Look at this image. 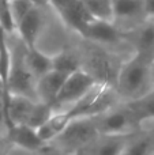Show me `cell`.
Masks as SVG:
<instances>
[{"label": "cell", "instance_id": "277c9868", "mask_svg": "<svg viewBox=\"0 0 154 155\" xmlns=\"http://www.w3.org/2000/svg\"><path fill=\"white\" fill-rule=\"evenodd\" d=\"M97 82L89 72L81 68L75 72L70 74L65 78L53 105V112H64L82 99L94 86Z\"/></svg>", "mask_w": 154, "mask_h": 155}, {"label": "cell", "instance_id": "83f0119b", "mask_svg": "<svg viewBox=\"0 0 154 155\" xmlns=\"http://www.w3.org/2000/svg\"><path fill=\"white\" fill-rule=\"evenodd\" d=\"M5 146H8V143H4V142H2V140H0V155L4 153V150L7 148Z\"/></svg>", "mask_w": 154, "mask_h": 155}, {"label": "cell", "instance_id": "f1b7e54d", "mask_svg": "<svg viewBox=\"0 0 154 155\" xmlns=\"http://www.w3.org/2000/svg\"><path fill=\"white\" fill-rule=\"evenodd\" d=\"M71 155H86V153H85V150H79V151H76V153H74Z\"/></svg>", "mask_w": 154, "mask_h": 155}, {"label": "cell", "instance_id": "cb8c5ba5", "mask_svg": "<svg viewBox=\"0 0 154 155\" xmlns=\"http://www.w3.org/2000/svg\"><path fill=\"white\" fill-rule=\"evenodd\" d=\"M35 155H71V154L63 153L62 150L56 148L55 146H52V144H45L40 151L35 153Z\"/></svg>", "mask_w": 154, "mask_h": 155}, {"label": "cell", "instance_id": "9c48e42d", "mask_svg": "<svg viewBox=\"0 0 154 155\" xmlns=\"http://www.w3.org/2000/svg\"><path fill=\"white\" fill-rule=\"evenodd\" d=\"M146 19L143 0H113V23H126L124 31L138 26Z\"/></svg>", "mask_w": 154, "mask_h": 155}, {"label": "cell", "instance_id": "4316f807", "mask_svg": "<svg viewBox=\"0 0 154 155\" xmlns=\"http://www.w3.org/2000/svg\"><path fill=\"white\" fill-rule=\"evenodd\" d=\"M30 2H32V4L34 5V7L41 8V10H42L44 7H46V5H49V0H30Z\"/></svg>", "mask_w": 154, "mask_h": 155}, {"label": "cell", "instance_id": "603a6c76", "mask_svg": "<svg viewBox=\"0 0 154 155\" xmlns=\"http://www.w3.org/2000/svg\"><path fill=\"white\" fill-rule=\"evenodd\" d=\"M34 5L32 4L30 0H10L8 2V8L11 11V15H12L15 25H18V22L29 12Z\"/></svg>", "mask_w": 154, "mask_h": 155}, {"label": "cell", "instance_id": "e0dca14e", "mask_svg": "<svg viewBox=\"0 0 154 155\" xmlns=\"http://www.w3.org/2000/svg\"><path fill=\"white\" fill-rule=\"evenodd\" d=\"M154 150V136L138 131L132 135L122 155H150Z\"/></svg>", "mask_w": 154, "mask_h": 155}, {"label": "cell", "instance_id": "1f68e13d", "mask_svg": "<svg viewBox=\"0 0 154 155\" xmlns=\"http://www.w3.org/2000/svg\"><path fill=\"white\" fill-rule=\"evenodd\" d=\"M150 155H154V150H153V151H152V154H150Z\"/></svg>", "mask_w": 154, "mask_h": 155}, {"label": "cell", "instance_id": "30bf717a", "mask_svg": "<svg viewBox=\"0 0 154 155\" xmlns=\"http://www.w3.org/2000/svg\"><path fill=\"white\" fill-rule=\"evenodd\" d=\"M87 68H83L86 72L94 78V80L100 84L112 86L115 87L116 76L119 72V68L122 65L113 61V59H109L101 52H95L89 60H87Z\"/></svg>", "mask_w": 154, "mask_h": 155}, {"label": "cell", "instance_id": "d6a6232c", "mask_svg": "<svg viewBox=\"0 0 154 155\" xmlns=\"http://www.w3.org/2000/svg\"><path fill=\"white\" fill-rule=\"evenodd\" d=\"M0 87H2V83H0ZM3 90H4V88H3Z\"/></svg>", "mask_w": 154, "mask_h": 155}, {"label": "cell", "instance_id": "ac0fdd59", "mask_svg": "<svg viewBox=\"0 0 154 155\" xmlns=\"http://www.w3.org/2000/svg\"><path fill=\"white\" fill-rule=\"evenodd\" d=\"M81 68V59L71 51H62L55 56H52V70L53 71L62 72L64 75H70Z\"/></svg>", "mask_w": 154, "mask_h": 155}, {"label": "cell", "instance_id": "4dcf8cb0", "mask_svg": "<svg viewBox=\"0 0 154 155\" xmlns=\"http://www.w3.org/2000/svg\"><path fill=\"white\" fill-rule=\"evenodd\" d=\"M153 72H154V60H153Z\"/></svg>", "mask_w": 154, "mask_h": 155}, {"label": "cell", "instance_id": "d4e9b609", "mask_svg": "<svg viewBox=\"0 0 154 155\" xmlns=\"http://www.w3.org/2000/svg\"><path fill=\"white\" fill-rule=\"evenodd\" d=\"M139 131L146 132V134L154 136V118H149V120H143L139 124Z\"/></svg>", "mask_w": 154, "mask_h": 155}, {"label": "cell", "instance_id": "9a60e30c", "mask_svg": "<svg viewBox=\"0 0 154 155\" xmlns=\"http://www.w3.org/2000/svg\"><path fill=\"white\" fill-rule=\"evenodd\" d=\"M35 102L37 101H33L26 97L7 93V118L10 128L26 124Z\"/></svg>", "mask_w": 154, "mask_h": 155}, {"label": "cell", "instance_id": "5bb4252c", "mask_svg": "<svg viewBox=\"0 0 154 155\" xmlns=\"http://www.w3.org/2000/svg\"><path fill=\"white\" fill-rule=\"evenodd\" d=\"M7 143L23 150L37 153L45 146V143L38 137L35 129L27 125H15L11 127L7 135Z\"/></svg>", "mask_w": 154, "mask_h": 155}, {"label": "cell", "instance_id": "7a4b0ae2", "mask_svg": "<svg viewBox=\"0 0 154 155\" xmlns=\"http://www.w3.org/2000/svg\"><path fill=\"white\" fill-rule=\"evenodd\" d=\"M100 136L94 117H75L48 144L55 146L65 154L86 150Z\"/></svg>", "mask_w": 154, "mask_h": 155}, {"label": "cell", "instance_id": "d6986e66", "mask_svg": "<svg viewBox=\"0 0 154 155\" xmlns=\"http://www.w3.org/2000/svg\"><path fill=\"white\" fill-rule=\"evenodd\" d=\"M93 19L113 22V0H81Z\"/></svg>", "mask_w": 154, "mask_h": 155}, {"label": "cell", "instance_id": "5b68a950", "mask_svg": "<svg viewBox=\"0 0 154 155\" xmlns=\"http://www.w3.org/2000/svg\"><path fill=\"white\" fill-rule=\"evenodd\" d=\"M95 125L98 134L105 136L115 135H130L139 131V121L132 110L126 104H120L106 113L97 116Z\"/></svg>", "mask_w": 154, "mask_h": 155}, {"label": "cell", "instance_id": "8992f818", "mask_svg": "<svg viewBox=\"0 0 154 155\" xmlns=\"http://www.w3.org/2000/svg\"><path fill=\"white\" fill-rule=\"evenodd\" d=\"M49 5L71 30L82 35L87 25L93 21L81 0H49Z\"/></svg>", "mask_w": 154, "mask_h": 155}, {"label": "cell", "instance_id": "6da1fadb", "mask_svg": "<svg viewBox=\"0 0 154 155\" xmlns=\"http://www.w3.org/2000/svg\"><path fill=\"white\" fill-rule=\"evenodd\" d=\"M115 91L122 104L134 102L154 91L153 61L134 53L123 61L115 82Z\"/></svg>", "mask_w": 154, "mask_h": 155}, {"label": "cell", "instance_id": "8fae6325", "mask_svg": "<svg viewBox=\"0 0 154 155\" xmlns=\"http://www.w3.org/2000/svg\"><path fill=\"white\" fill-rule=\"evenodd\" d=\"M67 76L68 75H64L62 72H57V71L52 70L49 72H46L45 75L38 78L35 80V95H37V101L48 104L52 106Z\"/></svg>", "mask_w": 154, "mask_h": 155}, {"label": "cell", "instance_id": "7402d4cb", "mask_svg": "<svg viewBox=\"0 0 154 155\" xmlns=\"http://www.w3.org/2000/svg\"><path fill=\"white\" fill-rule=\"evenodd\" d=\"M10 131L7 118V93L0 87V140L7 143V135Z\"/></svg>", "mask_w": 154, "mask_h": 155}, {"label": "cell", "instance_id": "ba28073f", "mask_svg": "<svg viewBox=\"0 0 154 155\" xmlns=\"http://www.w3.org/2000/svg\"><path fill=\"white\" fill-rule=\"evenodd\" d=\"M44 26H45V16H44V11L41 8L33 7L21 21L16 25V31L18 38L21 42L25 45L26 49L35 48L37 40L40 37L41 31H42Z\"/></svg>", "mask_w": 154, "mask_h": 155}, {"label": "cell", "instance_id": "52a82bcc", "mask_svg": "<svg viewBox=\"0 0 154 155\" xmlns=\"http://www.w3.org/2000/svg\"><path fill=\"white\" fill-rule=\"evenodd\" d=\"M123 40L130 42L134 53L153 61L154 60V19L146 18L142 23L123 31Z\"/></svg>", "mask_w": 154, "mask_h": 155}, {"label": "cell", "instance_id": "2e32d148", "mask_svg": "<svg viewBox=\"0 0 154 155\" xmlns=\"http://www.w3.org/2000/svg\"><path fill=\"white\" fill-rule=\"evenodd\" d=\"M25 64L32 75L38 79L46 72L52 71V56L41 52L37 46L32 49H25Z\"/></svg>", "mask_w": 154, "mask_h": 155}, {"label": "cell", "instance_id": "ffe728a7", "mask_svg": "<svg viewBox=\"0 0 154 155\" xmlns=\"http://www.w3.org/2000/svg\"><path fill=\"white\" fill-rule=\"evenodd\" d=\"M126 105L132 110L135 117L138 118L139 124L143 120L154 118V91H152L149 95L138 99V101L128 102V104H126Z\"/></svg>", "mask_w": 154, "mask_h": 155}, {"label": "cell", "instance_id": "3957f363", "mask_svg": "<svg viewBox=\"0 0 154 155\" xmlns=\"http://www.w3.org/2000/svg\"><path fill=\"white\" fill-rule=\"evenodd\" d=\"M11 49V48H10ZM25 45L16 46L11 49V64L10 72H8L5 93L14 94V95H22L37 101L35 95V78L32 75L25 64Z\"/></svg>", "mask_w": 154, "mask_h": 155}, {"label": "cell", "instance_id": "f546056e", "mask_svg": "<svg viewBox=\"0 0 154 155\" xmlns=\"http://www.w3.org/2000/svg\"><path fill=\"white\" fill-rule=\"evenodd\" d=\"M0 2H5V3H8V2H10V0H0Z\"/></svg>", "mask_w": 154, "mask_h": 155}, {"label": "cell", "instance_id": "44dd1931", "mask_svg": "<svg viewBox=\"0 0 154 155\" xmlns=\"http://www.w3.org/2000/svg\"><path fill=\"white\" fill-rule=\"evenodd\" d=\"M53 113H55L53 107H52L51 105L37 101L34 104V106H33L32 113H30V116L25 125L30 127V128H33V129H37V128H40L41 125H44V124L52 117Z\"/></svg>", "mask_w": 154, "mask_h": 155}, {"label": "cell", "instance_id": "7c38bea8", "mask_svg": "<svg viewBox=\"0 0 154 155\" xmlns=\"http://www.w3.org/2000/svg\"><path fill=\"white\" fill-rule=\"evenodd\" d=\"M82 37L94 42L116 44L123 40V33L117 29L113 22L93 19L82 33Z\"/></svg>", "mask_w": 154, "mask_h": 155}, {"label": "cell", "instance_id": "4fadbf2b", "mask_svg": "<svg viewBox=\"0 0 154 155\" xmlns=\"http://www.w3.org/2000/svg\"><path fill=\"white\" fill-rule=\"evenodd\" d=\"M134 134L115 135V136L100 135L85 150V153H86V155H122Z\"/></svg>", "mask_w": 154, "mask_h": 155}, {"label": "cell", "instance_id": "484cf974", "mask_svg": "<svg viewBox=\"0 0 154 155\" xmlns=\"http://www.w3.org/2000/svg\"><path fill=\"white\" fill-rule=\"evenodd\" d=\"M145 2V15L149 19H154V0H143Z\"/></svg>", "mask_w": 154, "mask_h": 155}]
</instances>
